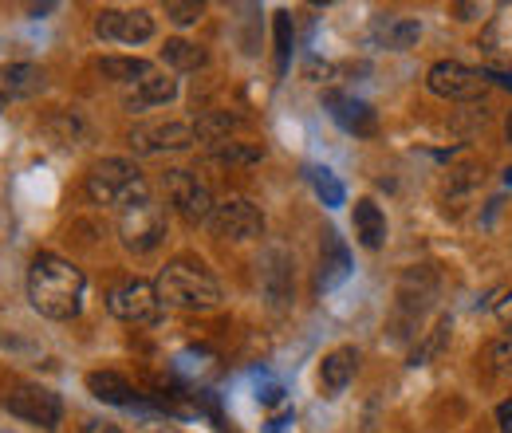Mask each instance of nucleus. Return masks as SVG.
Segmentation results:
<instances>
[{
	"instance_id": "obj_1",
	"label": "nucleus",
	"mask_w": 512,
	"mask_h": 433,
	"mask_svg": "<svg viewBox=\"0 0 512 433\" xmlns=\"http://www.w3.org/2000/svg\"><path fill=\"white\" fill-rule=\"evenodd\" d=\"M83 288H87L83 272L64 256L40 252L28 268V300L48 319H75L83 308Z\"/></svg>"
},
{
	"instance_id": "obj_2",
	"label": "nucleus",
	"mask_w": 512,
	"mask_h": 433,
	"mask_svg": "<svg viewBox=\"0 0 512 433\" xmlns=\"http://www.w3.org/2000/svg\"><path fill=\"white\" fill-rule=\"evenodd\" d=\"M158 300L162 308H178V311H213L221 304V284L193 260H174L162 268L158 276Z\"/></svg>"
},
{
	"instance_id": "obj_3",
	"label": "nucleus",
	"mask_w": 512,
	"mask_h": 433,
	"mask_svg": "<svg viewBox=\"0 0 512 433\" xmlns=\"http://www.w3.org/2000/svg\"><path fill=\"white\" fill-rule=\"evenodd\" d=\"M87 197L95 205H130V201L146 197V182H142L138 166L127 158H103L87 174Z\"/></svg>"
},
{
	"instance_id": "obj_4",
	"label": "nucleus",
	"mask_w": 512,
	"mask_h": 433,
	"mask_svg": "<svg viewBox=\"0 0 512 433\" xmlns=\"http://www.w3.org/2000/svg\"><path fill=\"white\" fill-rule=\"evenodd\" d=\"M119 237H123V245L130 252H154V248L162 245V237H166V213H162V205L150 201V197H138V201L123 205V213H119Z\"/></svg>"
},
{
	"instance_id": "obj_5",
	"label": "nucleus",
	"mask_w": 512,
	"mask_h": 433,
	"mask_svg": "<svg viewBox=\"0 0 512 433\" xmlns=\"http://www.w3.org/2000/svg\"><path fill=\"white\" fill-rule=\"evenodd\" d=\"M426 83H430V91H434V95H442V99H453V103H473V99H481V95H485L489 75H485V71H477V67H465V63H457V60H442V63H434V67H430Z\"/></svg>"
},
{
	"instance_id": "obj_6",
	"label": "nucleus",
	"mask_w": 512,
	"mask_h": 433,
	"mask_svg": "<svg viewBox=\"0 0 512 433\" xmlns=\"http://www.w3.org/2000/svg\"><path fill=\"white\" fill-rule=\"evenodd\" d=\"M209 229L221 241H253L264 233V213L249 197H229V201H217V209L209 217Z\"/></svg>"
},
{
	"instance_id": "obj_7",
	"label": "nucleus",
	"mask_w": 512,
	"mask_h": 433,
	"mask_svg": "<svg viewBox=\"0 0 512 433\" xmlns=\"http://www.w3.org/2000/svg\"><path fill=\"white\" fill-rule=\"evenodd\" d=\"M107 311L123 323H154L162 300H158V288L146 284V280H123L107 292Z\"/></svg>"
},
{
	"instance_id": "obj_8",
	"label": "nucleus",
	"mask_w": 512,
	"mask_h": 433,
	"mask_svg": "<svg viewBox=\"0 0 512 433\" xmlns=\"http://www.w3.org/2000/svg\"><path fill=\"white\" fill-rule=\"evenodd\" d=\"M162 186H166L170 205H174L186 221H193V225H209L217 201H213L209 189L197 182V174H190V170H170V174L162 178Z\"/></svg>"
},
{
	"instance_id": "obj_9",
	"label": "nucleus",
	"mask_w": 512,
	"mask_h": 433,
	"mask_svg": "<svg viewBox=\"0 0 512 433\" xmlns=\"http://www.w3.org/2000/svg\"><path fill=\"white\" fill-rule=\"evenodd\" d=\"M8 414H16L20 422L56 430L60 418H64V402H60V394H52L48 386H16V390L8 394Z\"/></svg>"
},
{
	"instance_id": "obj_10",
	"label": "nucleus",
	"mask_w": 512,
	"mask_h": 433,
	"mask_svg": "<svg viewBox=\"0 0 512 433\" xmlns=\"http://www.w3.org/2000/svg\"><path fill=\"white\" fill-rule=\"evenodd\" d=\"M95 36L107 44H146L154 36V16L146 8H103L95 16Z\"/></svg>"
},
{
	"instance_id": "obj_11",
	"label": "nucleus",
	"mask_w": 512,
	"mask_h": 433,
	"mask_svg": "<svg viewBox=\"0 0 512 433\" xmlns=\"http://www.w3.org/2000/svg\"><path fill=\"white\" fill-rule=\"evenodd\" d=\"M197 142L193 123H138L130 130L134 154H178Z\"/></svg>"
},
{
	"instance_id": "obj_12",
	"label": "nucleus",
	"mask_w": 512,
	"mask_h": 433,
	"mask_svg": "<svg viewBox=\"0 0 512 433\" xmlns=\"http://www.w3.org/2000/svg\"><path fill=\"white\" fill-rule=\"evenodd\" d=\"M44 91V67L36 63H0V107L32 99Z\"/></svg>"
},
{
	"instance_id": "obj_13",
	"label": "nucleus",
	"mask_w": 512,
	"mask_h": 433,
	"mask_svg": "<svg viewBox=\"0 0 512 433\" xmlns=\"http://www.w3.org/2000/svg\"><path fill=\"white\" fill-rule=\"evenodd\" d=\"M260 284H264V300H268L272 311H284L292 304V260H288V252L272 248V252L264 256Z\"/></svg>"
},
{
	"instance_id": "obj_14",
	"label": "nucleus",
	"mask_w": 512,
	"mask_h": 433,
	"mask_svg": "<svg viewBox=\"0 0 512 433\" xmlns=\"http://www.w3.org/2000/svg\"><path fill=\"white\" fill-rule=\"evenodd\" d=\"M323 107L331 111V119L343 126L347 134H375V111L363 99L343 95V91H327L323 95Z\"/></svg>"
},
{
	"instance_id": "obj_15",
	"label": "nucleus",
	"mask_w": 512,
	"mask_h": 433,
	"mask_svg": "<svg viewBox=\"0 0 512 433\" xmlns=\"http://www.w3.org/2000/svg\"><path fill=\"white\" fill-rule=\"evenodd\" d=\"M178 95V79L150 71L146 79H138L127 91V111H150V107H166Z\"/></svg>"
},
{
	"instance_id": "obj_16",
	"label": "nucleus",
	"mask_w": 512,
	"mask_h": 433,
	"mask_svg": "<svg viewBox=\"0 0 512 433\" xmlns=\"http://www.w3.org/2000/svg\"><path fill=\"white\" fill-rule=\"evenodd\" d=\"M347 276H351V252L339 241L335 229H327V233H323V252H320V288L331 292V288H339Z\"/></svg>"
},
{
	"instance_id": "obj_17",
	"label": "nucleus",
	"mask_w": 512,
	"mask_h": 433,
	"mask_svg": "<svg viewBox=\"0 0 512 433\" xmlns=\"http://www.w3.org/2000/svg\"><path fill=\"white\" fill-rule=\"evenodd\" d=\"M359 371V351L355 347H335L331 355H323L320 363V386L335 398L339 390H347V382Z\"/></svg>"
},
{
	"instance_id": "obj_18",
	"label": "nucleus",
	"mask_w": 512,
	"mask_h": 433,
	"mask_svg": "<svg viewBox=\"0 0 512 433\" xmlns=\"http://www.w3.org/2000/svg\"><path fill=\"white\" fill-rule=\"evenodd\" d=\"M87 390H91V398H99V402L134 406V386H130L119 371H91L87 374Z\"/></svg>"
},
{
	"instance_id": "obj_19",
	"label": "nucleus",
	"mask_w": 512,
	"mask_h": 433,
	"mask_svg": "<svg viewBox=\"0 0 512 433\" xmlns=\"http://www.w3.org/2000/svg\"><path fill=\"white\" fill-rule=\"evenodd\" d=\"M355 237L363 248H383L386 241V217L371 197L355 201Z\"/></svg>"
},
{
	"instance_id": "obj_20",
	"label": "nucleus",
	"mask_w": 512,
	"mask_h": 433,
	"mask_svg": "<svg viewBox=\"0 0 512 433\" xmlns=\"http://www.w3.org/2000/svg\"><path fill=\"white\" fill-rule=\"evenodd\" d=\"M95 67H99V75H103V79H111V83H130V87L154 71L150 63L134 60V56H103Z\"/></svg>"
},
{
	"instance_id": "obj_21",
	"label": "nucleus",
	"mask_w": 512,
	"mask_h": 433,
	"mask_svg": "<svg viewBox=\"0 0 512 433\" xmlns=\"http://www.w3.org/2000/svg\"><path fill=\"white\" fill-rule=\"evenodd\" d=\"M308 182H312V189L320 193V201L327 205V209H339V205H343L347 189H343V182H339L327 166H308Z\"/></svg>"
},
{
	"instance_id": "obj_22",
	"label": "nucleus",
	"mask_w": 512,
	"mask_h": 433,
	"mask_svg": "<svg viewBox=\"0 0 512 433\" xmlns=\"http://www.w3.org/2000/svg\"><path fill=\"white\" fill-rule=\"evenodd\" d=\"M162 60L170 63V67H178V71H197V67L205 63V48H201V44H190V40H170V44L162 48Z\"/></svg>"
},
{
	"instance_id": "obj_23",
	"label": "nucleus",
	"mask_w": 512,
	"mask_h": 433,
	"mask_svg": "<svg viewBox=\"0 0 512 433\" xmlns=\"http://www.w3.org/2000/svg\"><path fill=\"white\" fill-rule=\"evenodd\" d=\"M213 162H260L264 158V146H245V142H217L213 146V154H209Z\"/></svg>"
},
{
	"instance_id": "obj_24",
	"label": "nucleus",
	"mask_w": 512,
	"mask_h": 433,
	"mask_svg": "<svg viewBox=\"0 0 512 433\" xmlns=\"http://www.w3.org/2000/svg\"><path fill=\"white\" fill-rule=\"evenodd\" d=\"M292 60V16L288 12H276V71L284 75Z\"/></svg>"
},
{
	"instance_id": "obj_25",
	"label": "nucleus",
	"mask_w": 512,
	"mask_h": 433,
	"mask_svg": "<svg viewBox=\"0 0 512 433\" xmlns=\"http://www.w3.org/2000/svg\"><path fill=\"white\" fill-rule=\"evenodd\" d=\"M418 40L414 20H386V48H410Z\"/></svg>"
},
{
	"instance_id": "obj_26",
	"label": "nucleus",
	"mask_w": 512,
	"mask_h": 433,
	"mask_svg": "<svg viewBox=\"0 0 512 433\" xmlns=\"http://www.w3.org/2000/svg\"><path fill=\"white\" fill-rule=\"evenodd\" d=\"M201 12H205V4H197V0H170L166 4V16L174 24H193V20H201Z\"/></svg>"
},
{
	"instance_id": "obj_27",
	"label": "nucleus",
	"mask_w": 512,
	"mask_h": 433,
	"mask_svg": "<svg viewBox=\"0 0 512 433\" xmlns=\"http://www.w3.org/2000/svg\"><path fill=\"white\" fill-rule=\"evenodd\" d=\"M134 433H182V430L170 426V422H146V426H138Z\"/></svg>"
},
{
	"instance_id": "obj_28",
	"label": "nucleus",
	"mask_w": 512,
	"mask_h": 433,
	"mask_svg": "<svg viewBox=\"0 0 512 433\" xmlns=\"http://www.w3.org/2000/svg\"><path fill=\"white\" fill-rule=\"evenodd\" d=\"M497 319H501L505 327H512V292L505 296V300H501V304H497Z\"/></svg>"
},
{
	"instance_id": "obj_29",
	"label": "nucleus",
	"mask_w": 512,
	"mask_h": 433,
	"mask_svg": "<svg viewBox=\"0 0 512 433\" xmlns=\"http://www.w3.org/2000/svg\"><path fill=\"white\" fill-rule=\"evenodd\" d=\"M83 433H123L115 422H87V430Z\"/></svg>"
},
{
	"instance_id": "obj_30",
	"label": "nucleus",
	"mask_w": 512,
	"mask_h": 433,
	"mask_svg": "<svg viewBox=\"0 0 512 433\" xmlns=\"http://www.w3.org/2000/svg\"><path fill=\"white\" fill-rule=\"evenodd\" d=\"M52 8H56V4H32L28 12H32V16H44V12H52Z\"/></svg>"
},
{
	"instance_id": "obj_31",
	"label": "nucleus",
	"mask_w": 512,
	"mask_h": 433,
	"mask_svg": "<svg viewBox=\"0 0 512 433\" xmlns=\"http://www.w3.org/2000/svg\"><path fill=\"white\" fill-rule=\"evenodd\" d=\"M509 142H512V119H509Z\"/></svg>"
},
{
	"instance_id": "obj_32",
	"label": "nucleus",
	"mask_w": 512,
	"mask_h": 433,
	"mask_svg": "<svg viewBox=\"0 0 512 433\" xmlns=\"http://www.w3.org/2000/svg\"><path fill=\"white\" fill-rule=\"evenodd\" d=\"M0 433H8V430H0Z\"/></svg>"
}]
</instances>
